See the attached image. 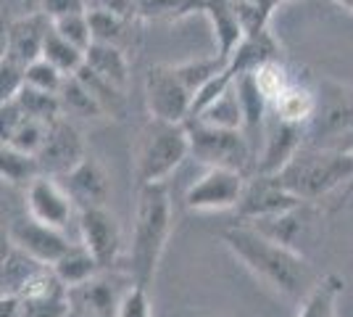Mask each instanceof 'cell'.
<instances>
[{
  "label": "cell",
  "mask_w": 353,
  "mask_h": 317,
  "mask_svg": "<svg viewBox=\"0 0 353 317\" xmlns=\"http://www.w3.org/2000/svg\"><path fill=\"white\" fill-rule=\"evenodd\" d=\"M343 291V278L324 275L319 283H314L306 294V302L301 307L298 317H335L338 312V296Z\"/></svg>",
  "instance_id": "26"
},
{
  "label": "cell",
  "mask_w": 353,
  "mask_h": 317,
  "mask_svg": "<svg viewBox=\"0 0 353 317\" xmlns=\"http://www.w3.org/2000/svg\"><path fill=\"white\" fill-rule=\"evenodd\" d=\"M227 249L259 280L282 296H301L311 286V270L295 249L266 238L253 225H232L221 233Z\"/></svg>",
  "instance_id": "1"
},
{
  "label": "cell",
  "mask_w": 353,
  "mask_h": 317,
  "mask_svg": "<svg viewBox=\"0 0 353 317\" xmlns=\"http://www.w3.org/2000/svg\"><path fill=\"white\" fill-rule=\"evenodd\" d=\"M21 114L24 117H32V119H40V122H50L56 117H63L61 114V101L56 93H45L37 90V88H30V85H21V90L16 93L14 98Z\"/></svg>",
  "instance_id": "31"
},
{
  "label": "cell",
  "mask_w": 353,
  "mask_h": 317,
  "mask_svg": "<svg viewBox=\"0 0 353 317\" xmlns=\"http://www.w3.org/2000/svg\"><path fill=\"white\" fill-rule=\"evenodd\" d=\"M11 222H14V220L6 217V209H3V204H0V259L11 251Z\"/></svg>",
  "instance_id": "45"
},
{
  "label": "cell",
  "mask_w": 353,
  "mask_h": 317,
  "mask_svg": "<svg viewBox=\"0 0 353 317\" xmlns=\"http://www.w3.org/2000/svg\"><path fill=\"white\" fill-rule=\"evenodd\" d=\"M50 27L59 32L63 40H69L72 46L79 48V50H85V48L92 43L88 11H85V14H69V16H61V19H53Z\"/></svg>",
  "instance_id": "39"
},
{
  "label": "cell",
  "mask_w": 353,
  "mask_h": 317,
  "mask_svg": "<svg viewBox=\"0 0 353 317\" xmlns=\"http://www.w3.org/2000/svg\"><path fill=\"white\" fill-rule=\"evenodd\" d=\"M188 130V146L190 156L201 164L219 166V169H235L245 172V166L253 162V153L243 130H227V127H211L203 122L185 119Z\"/></svg>",
  "instance_id": "5"
},
{
  "label": "cell",
  "mask_w": 353,
  "mask_h": 317,
  "mask_svg": "<svg viewBox=\"0 0 353 317\" xmlns=\"http://www.w3.org/2000/svg\"><path fill=\"white\" fill-rule=\"evenodd\" d=\"M230 3L240 19L243 35H250V32L266 30L272 21V14L288 0H230Z\"/></svg>",
  "instance_id": "32"
},
{
  "label": "cell",
  "mask_w": 353,
  "mask_h": 317,
  "mask_svg": "<svg viewBox=\"0 0 353 317\" xmlns=\"http://www.w3.org/2000/svg\"><path fill=\"white\" fill-rule=\"evenodd\" d=\"M40 175L37 159L19 151L8 143H0V180L11 185H30Z\"/></svg>",
  "instance_id": "29"
},
{
  "label": "cell",
  "mask_w": 353,
  "mask_h": 317,
  "mask_svg": "<svg viewBox=\"0 0 353 317\" xmlns=\"http://www.w3.org/2000/svg\"><path fill=\"white\" fill-rule=\"evenodd\" d=\"M192 93L176 77L174 66L156 64L145 75V108L150 119L185 122L190 114Z\"/></svg>",
  "instance_id": "6"
},
{
  "label": "cell",
  "mask_w": 353,
  "mask_h": 317,
  "mask_svg": "<svg viewBox=\"0 0 353 317\" xmlns=\"http://www.w3.org/2000/svg\"><path fill=\"white\" fill-rule=\"evenodd\" d=\"M340 8H345V11H351L353 14V0H335Z\"/></svg>",
  "instance_id": "47"
},
{
  "label": "cell",
  "mask_w": 353,
  "mask_h": 317,
  "mask_svg": "<svg viewBox=\"0 0 353 317\" xmlns=\"http://www.w3.org/2000/svg\"><path fill=\"white\" fill-rule=\"evenodd\" d=\"M79 291H82L85 304L98 317H117V307L121 296H117V291L108 286V283L98 280V275L92 280H88L85 286H79Z\"/></svg>",
  "instance_id": "35"
},
{
  "label": "cell",
  "mask_w": 353,
  "mask_h": 317,
  "mask_svg": "<svg viewBox=\"0 0 353 317\" xmlns=\"http://www.w3.org/2000/svg\"><path fill=\"white\" fill-rule=\"evenodd\" d=\"M203 16L211 21V30H214V40L219 48L216 56L227 61L237 43L243 40V27H240V19H237L232 3L230 0H203Z\"/></svg>",
  "instance_id": "20"
},
{
  "label": "cell",
  "mask_w": 353,
  "mask_h": 317,
  "mask_svg": "<svg viewBox=\"0 0 353 317\" xmlns=\"http://www.w3.org/2000/svg\"><path fill=\"white\" fill-rule=\"evenodd\" d=\"M8 16L0 14V59H6V53H8Z\"/></svg>",
  "instance_id": "46"
},
{
  "label": "cell",
  "mask_w": 353,
  "mask_h": 317,
  "mask_svg": "<svg viewBox=\"0 0 353 317\" xmlns=\"http://www.w3.org/2000/svg\"><path fill=\"white\" fill-rule=\"evenodd\" d=\"M19 119H21V108H19L16 101H8V104L0 106V143H8L11 140Z\"/></svg>",
  "instance_id": "44"
},
{
  "label": "cell",
  "mask_w": 353,
  "mask_h": 317,
  "mask_svg": "<svg viewBox=\"0 0 353 317\" xmlns=\"http://www.w3.org/2000/svg\"><path fill=\"white\" fill-rule=\"evenodd\" d=\"M40 56H43L48 64H53L61 75L69 77L82 66V61H85V50H79V48L72 46L69 40H63L59 32L50 27L48 35H45L43 53H40Z\"/></svg>",
  "instance_id": "30"
},
{
  "label": "cell",
  "mask_w": 353,
  "mask_h": 317,
  "mask_svg": "<svg viewBox=\"0 0 353 317\" xmlns=\"http://www.w3.org/2000/svg\"><path fill=\"white\" fill-rule=\"evenodd\" d=\"M88 11H105V14L121 16L127 21H137L134 0H88Z\"/></svg>",
  "instance_id": "43"
},
{
  "label": "cell",
  "mask_w": 353,
  "mask_h": 317,
  "mask_svg": "<svg viewBox=\"0 0 353 317\" xmlns=\"http://www.w3.org/2000/svg\"><path fill=\"white\" fill-rule=\"evenodd\" d=\"M27 211H30L32 220L63 230L72 220L74 204L69 193L63 191V185L59 182V177L37 175L27 185Z\"/></svg>",
  "instance_id": "13"
},
{
  "label": "cell",
  "mask_w": 353,
  "mask_h": 317,
  "mask_svg": "<svg viewBox=\"0 0 353 317\" xmlns=\"http://www.w3.org/2000/svg\"><path fill=\"white\" fill-rule=\"evenodd\" d=\"M301 204H306V201L288 193L272 175H256L250 182H245L235 209L240 220H259V217H272L280 211L295 209Z\"/></svg>",
  "instance_id": "12"
},
{
  "label": "cell",
  "mask_w": 353,
  "mask_h": 317,
  "mask_svg": "<svg viewBox=\"0 0 353 317\" xmlns=\"http://www.w3.org/2000/svg\"><path fill=\"white\" fill-rule=\"evenodd\" d=\"M63 191L72 198L74 209H90V206H105L108 201V177H105L103 166L98 164L92 156H82L77 164L63 172L59 177Z\"/></svg>",
  "instance_id": "14"
},
{
  "label": "cell",
  "mask_w": 353,
  "mask_h": 317,
  "mask_svg": "<svg viewBox=\"0 0 353 317\" xmlns=\"http://www.w3.org/2000/svg\"><path fill=\"white\" fill-rule=\"evenodd\" d=\"M50 270H53V275L61 280L63 288H79V286H85L88 280H92V278L101 272V267H98V262L92 259V254H90L82 243H79V246L72 243V246L50 265Z\"/></svg>",
  "instance_id": "21"
},
{
  "label": "cell",
  "mask_w": 353,
  "mask_h": 317,
  "mask_svg": "<svg viewBox=\"0 0 353 317\" xmlns=\"http://www.w3.org/2000/svg\"><path fill=\"white\" fill-rule=\"evenodd\" d=\"M34 3H37V0H24V6H27V11H34Z\"/></svg>",
  "instance_id": "48"
},
{
  "label": "cell",
  "mask_w": 353,
  "mask_h": 317,
  "mask_svg": "<svg viewBox=\"0 0 353 317\" xmlns=\"http://www.w3.org/2000/svg\"><path fill=\"white\" fill-rule=\"evenodd\" d=\"M172 66H174L176 77L185 82V88L195 95L211 77L219 75L221 69L227 66V61L221 59V56H208V59H190L182 61V64H172Z\"/></svg>",
  "instance_id": "33"
},
{
  "label": "cell",
  "mask_w": 353,
  "mask_h": 317,
  "mask_svg": "<svg viewBox=\"0 0 353 317\" xmlns=\"http://www.w3.org/2000/svg\"><path fill=\"white\" fill-rule=\"evenodd\" d=\"M250 77H253V85L259 88V93L264 95L269 104L290 85L288 69H285V64H282L280 59H269V61H264V64H259V66L250 72Z\"/></svg>",
  "instance_id": "34"
},
{
  "label": "cell",
  "mask_w": 353,
  "mask_h": 317,
  "mask_svg": "<svg viewBox=\"0 0 353 317\" xmlns=\"http://www.w3.org/2000/svg\"><path fill=\"white\" fill-rule=\"evenodd\" d=\"M190 156L185 122L150 119L140 130L134 146V177L143 182H163Z\"/></svg>",
  "instance_id": "4"
},
{
  "label": "cell",
  "mask_w": 353,
  "mask_h": 317,
  "mask_svg": "<svg viewBox=\"0 0 353 317\" xmlns=\"http://www.w3.org/2000/svg\"><path fill=\"white\" fill-rule=\"evenodd\" d=\"M50 30V19L43 11H27L19 19L8 21V59L16 61L19 66H27L30 61L40 59L43 53L45 35Z\"/></svg>",
  "instance_id": "16"
},
{
  "label": "cell",
  "mask_w": 353,
  "mask_h": 317,
  "mask_svg": "<svg viewBox=\"0 0 353 317\" xmlns=\"http://www.w3.org/2000/svg\"><path fill=\"white\" fill-rule=\"evenodd\" d=\"M82 64L88 66L92 75H98L105 82L127 90V82H130L127 50H121L117 46H108V43H90L85 48V61Z\"/></svg>",
  "instance_id": "19"
},
{
  "label": "cell",
  "mask_w": 353,
  "mask_h": 317,
  "mask_svg": "<svg viewBox=\"0 0 353 317\" xmlns=\"http://www.w3.org/2000/svg\"><path fill=\"white\" fill-rule=\"evenodd\" d=\"M306 143V124H293V122L266 119L264 140H261V153H256V175H274L290 162L301 146Z\"/></svg>",
  "instance_id": "11"
},
{
  "label": "cell",
  "mask_w": 353,
  "mask_h": 317,
  "mask_svg": "<svg viewBox=\"0 0 353 317\" xmlns=\"http://www.w3.org/2000/svg\"><path fill=\"white\" fill-rule=\"evenodd\" d=\"M45 130H48V122L32 119V117H24V114H21V119H19V124H16L14 135H11V140H8V146H14V148H19V151L34 156V153L40 151V146H43Z\"/></svg>",
  "instance_id": "38"
},
{
  "label": "cell",
  "mask_w": 353,
  "mask_h": 317,
  "mask_svg": "<svg viewBox=\"0 0 353 317\" xmlns=\"http://www.w3.org/2000/svg\"><path fill=\"white\" fill-rule=\"evenodd\" d=\"M37 11H43L50 21L69 14H85L88 11V0H37L34 3Z\"/></svg>",
  "instance_id": "42"
},
{
  "label": "cell",
  "mask_w": 353,
  "mask_h": 317,
  "mask_svg": "<svg viewBox=\"0 0 353 317\" xmlns=\"http://www.w3.org/2000/svg\"><path fill=\"white\" fill-rule=\"evenodd\" d=\"M90 21V35H92V43H108V46H117L121 50H127V46L132 43V24L121 16L105 14V11H88Z\"/></svg>",
  "instance_id": "27"
},
{
  "label": "cell",
  "mask_w": 353,
  "mask_h": 317,
  "mask_svg": "<svg viewBox=\"0 0 353 317\" xmlns=\"http://www.w3.org/2000/svg\"><path fill=\"white\" fill-rule=\"evenodd\" d=\"M79 236H82V246L92 254L101 270L117 265L121 254V227L105 206L79 209Z\"/></svg>",
  "instance_id": "8"
},
{
  "label": "cell",
  "mask_w": 353,
  "mask_h": 317,
  "mask_svg": "<svg viewBox=\"0 0 353 317\" xmlns=\"http://www.w3.org/2000/svg\"><path fill=\"white\" fill-rule=\"evenodd\" d=\"M332 88L335 93L316 98V111L306 124V137H311L309 143H316L322 135H345L353 127V95H348L338 85H332Z\"/></svg>",
  "instance_id": "15"
},
{
  "label": "cell",
  "mask_w": 353,
  "mask_h": 317,
  "mask_svg": "<svg viewBox=\"0 0 353 317\" xmlns=\"http://www.w3.org/2000/svg\"><path fill=\"white\" fill-rule=\"evenodd\" d=\"M195 122H203L211 127H227V130H240L243 127V114H240V104H237L235 82L227 88L224 93H219L206 108H201L195 117H190Z\"/></svg>",
  "instance_id": "25"
},
{
  "label": "cell",
  "mask_w": 353,
  "mask_h": 317,
  "mask_svg": "<svg viewBox=\"0 0 353 317\" xmlns=\"http://www.w3.org/2000/svg\"><path fill=\"white\" fill-rule=\"evenodd\" d=\"M82 156H85V143H82L79 130L69 122V117H56V119L48 122L43 146H40V151L34 153L40 175L61 177Z\"/></svg>",
  "instance_id": "7"
},
{
  "label": "cell",
  "mask_w": 353,
  "mask_h": 317,
  "mask_svg": "<svg viewBox=\"0 0 353 317\" xmlns=\"http://www.w3.org/2000/svg\"><path fill=\"white\" fill-rule=\"evenodd\" d=\"M137 19L145 21H182L192 14H203V0H134Z\"/></svg>",
  "instance_id": "28"
},
{
  "label": "cell",
  "mask_w": 353,
  "mask_h": 317,
  "mask_svg": "<svg viewBox=\"0 0 353 317\" xmlns=\"http://www.w3.org/2000/svg\"><path fill=\"white\" fill-rule=\"evenodd\" d=\"M272 177L301 201H319L353 180V151L303 143Z\"/></svg>",
  "instance_id": "3"
},
{
  "label": "cell",
  "mask_w": 353,
  "mask_h": 317,
  "mask_svg": "<svg viewBox=\"0 0 353 317\" xmlns=\"http://www.w3.org/2000/svg\"><path fill=\"white\" fill-rule=\"evenodd\" d=\"M61 114L63 117H79V119H101L103 111L98 101L90 95V90L77 79V75L63 77V85L59 90Z\"/></svg>",
  "instance_id": "23"
},
{
  "label": "cell",
  "mask_w": 353,
  "mask_h": 317,
  "mask_svg": "<svg viewBox=\"0 0 353 317\" xmlns=\"http://www.w3.org/2000/svg\"><path fill=\"white\" fill-rule=\"evenodd\" d=\"M21 315L19 317H66L74 307L69 302V291L50 294V296H34V299H19Z\"/></svg>",
  "instance_id": "36"
},
{
  "label": "cell",
  "mask_w": 353,
  "mask_h": 317,
  "mask_svg": "<svg viewBox=\"0 0 353 317\" xmlns=\"http://www.w3.org/2000/svg\"><path fill=\"white\" fill-rule=\"evenodd\" d=\"M74 75H77V79L88 88L90 95L98 101L101 111H103V117H114V119H121V117H124L127 98H124V90H121V88L111 85V82H105V79H101L98 75H92L85 64H82Z\"/></svg>",
  "instance_id": "24"
},
{
  "label": "cell",
  "mask_w": 353,
  "mask_h": 317,
  "mask_svg": "<svg viewBox=\"0 0 353 317\" xmlns=\"http://www.w3.org/2000/svg\"><path fill=\"white\" fill-rule=\"evenodd\" d=\"M235 93H237V104H240V114H243V135L248 140L250 153L256 159L259 146L264 140V127H266V111H269V101L259 93V88L253 85V77L248 75H237L235 77Z\"/></svg>",
  "instance_id": "17"
},
{
  "label": "cell",
  "mask_w": 353,
  "mask_h": 317,
  "mask_svg": "<svg viewBox=\"0 0 353 317\" xmlns=\"http://www.w3.org/2000/svg\"><path fill=\"white\" fill-rule=\"evenodd\" d=\"M117 317H150V299H148V286L132 283L119 299Z\"/></svg>",
  "instance_id": "40"
},
{
  "label": "cell",
  "mask_w": 353,
  "mask_h": 317,
  "mask_svg": "<svg viewBox=\"0 0 353 317\" xmlns=\"http://www.w3.org/2000/svg\"><path fill=\"white\" fill-rule=\"evenodd\" d=\"M66 317H79V312H77V309H72V312H69Z\"/></svg>",
  "instance_id": "49"
},
{
  "label": "cell",
  "mask_w": 353,
  "mask_h": 317,
  "mask_svg": "<svg viewBox=\"0 0 353 317\" xmlns=\"http://www.w3.org/2000/svg\"><path fill=\"white\" fill-rule=\"evenodd\" d=\"M280 53H282L280 40L274 37V32L266 27V30L243 35V40L237 43L235 50H232L230 59H227V69L235 77L248 75L259 64H264V61H269V59H280Z\"/></svg>",
  "instance_id": "18"
},
{
  "label": "cell",
  "mask_w": 353,
  "mask_h": 317,
  "mask_svg": "<svg viewBox=\"0 0 353 317\" xmlns=\"http://www.w3.org/2000/svg\"><path fill=\"white\" fill-rule=\"evenodd\" d=\"M245 177L235 169H219L211 166L198 182H192L185 193V204L192 211H221L235 209V204L243 196Z\"/></svg>",
  "instance_id": "9"
},
{
  "label": "cell",
  "mask_w": 353,
  "mask_h": 317,
  "mask_svg": "<svg viewBox=\"0 0 353 317\" xmlns=\"http://www.w3.org/2000/svg\"><path fill=\"white\" fill-rule=\"evenodd\" d=\"M21 85H24V66H19L8 56L0 59V106L14 101Z\"/></svg>",
  "instance_id": "41"
},
{
  "label": "cell",
  "mask_w": 353,
  "mask_h": 317,
  "mask_svg": "<svg viewBox=\"0 0 353 317\" xmlns=\"http://www.w3.org/2000/svg\"><path fill=\"white\" fill-rule=\"evenodd\" d=\"M11 246L40 265H53L72 243L59 227L43 225L32 217H19L11 222Z\"/></svg>",
  "instance_id": "10"
},
{
  "label": "cell",
  "mask_w": 353,
  "mask_h": 317,
  "mask_svg": "<svg viewBox=\"0 0 353 317\" xmlns=\"http://www.w3.org/2000/svg\"><path fill=\"white\" fill-rule=\"evenodd\" d=\"M63 77L66 75H61L59 69H56L53 64H48L43 56L30 61V64L24 66V85L37 88V90H45V93H56V95H59L61 85H63Z\"/></svg>",
  "instance_id": "37"
},
{
  "label": "cell",
  "mask_w": 353,
  "mask_h": 317,
  "mask_svg": "<svg viewBox=\"0 0 353 317\" xmlns=\"http://www.w3.org/2000/svg\"><path fill=\"white\" fill-rule=\"evenodd\" d=\"M269 106L274 108L277 119L293 122V124H309L314 111H316V93L309 90L306 85L290 82Z\"/></svg>",
  "instance_id": "22"
},
{
  "label": "cell",
  "mask_w": 353,
  "mask_h": 317,
  "mask_svg": "<svg viewBox=\"0 0 353 317\" xmlns=\"http://www.w3.org/2000/svg\"><path fill=\"white\" fill-rule=\"evenodd\" d=\"M169 233H172V196H169L166 182L137 185L132 246H130L132 283H140V286L153 283Z\"/></svg>",
  "instance_id": "2"
}]
</instances>
